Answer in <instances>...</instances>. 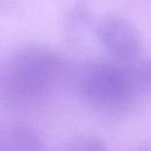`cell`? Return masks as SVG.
I'll use <instances>...</instances> for the list:
<instances>
[{
  "label": "cell",
  "mask_w": 151,
  "mask_h": 151,
  "mask_svg": "<svg viewBox=\"0 0 151 151\" xmlns=\"http://www.w3.org/2000/svg\"><path fill=\"white\" fill-rule=\"evenodd\" d=\"M66 66L64 57L48 46L17 50L0 68V100L17 107L44 101L61 81Z\"/></svg>",
  "instance_id": "obj_1"
},
{
  "label": "cell",
  "mask_w": 151,
  "mask_h": 151,
  "mask_svg": "<svg viewBox=\"0 0 151 151\" xmlns=\"http://www.w3.org/2000/svg\"><path fill=\"white\" fill-rule=\"evenodd\" d=\"M74 80L81 99L105 113L127 110L139 91L131 65L106 60L83 63L74 74Z\"/></svg>",
  "instance_id": "obj_2"
},
{
  "label": "cell",
  "mask_w": 151,
  "mask_h": 151,
  "mask_svg": "<svg viewBox=\"0 0 151 151\" xmlns=\"http://www.w3.org/2000/svg\"><path fill=\"white\" fill-rule=\"evenodd\" d=\"M94 32L101 46L120 64L130 65L139 60L142 39L127 18L117 13L103 14L94 24Z\"/></svg>",
  "instance_id": "obj_3"
},
{
  "label": "cell",
  "mask_w": 151,
  "mask_h": 151,
  "mask_svg": "<svg viewBox=\"0 0 151 151\" xmlns=\"http://www.w3.org/2000/svg\"><path fill=\"white\" fill-rule=\"evenodd\" d=\"M0 151H46L40 132L26 122L0 120Z\"/></svg>",
  "instance_id": "obj_4"
},
{
  "label": "cell",
  "mask_w": 151,
  "mask_h": 151,
  "mask_svg": "<svg viewBox=\"0 0 151 151\" xmlns=\"http://www.w3.org/2000/svg\"><path fill=\"white\" fill-rule=\"evenodd\" d=\"M60 151H110L106 144L92 134H76L64 143Z\"/></svg>",
  "instance_id": "obj_5"
},
{
  "label": "cell",
  "mask_w": 151,
  "mask_h": 151,
  "mask_svg": "<svg viewBox=\"0 0 151 151\" xmlns=\"http://www.w3.org/2000/svg\"><path fill=\"white\" fill-rule=\"evenodd\" d=\"M91 21V13L86 7L74 6V8L67 15V24L73 29H80L86 27Z\"/></svg>",
  "instance_id": "obj_6"
},
{
  "label": "cell",
  "mask_w": 151,
  "mask_h": 151,
  "mask_svg": "<svg viewBox=\"0 0 151 151\" xmlns=\"http://www.w3.org/2000/svg\"><path fill=\"white\" fill-rule=\"evenodd\" d=\"M132 151H151V142H146L144 144H140L136 149H133Z\"/></svg>",
  "instance_id": "obj_7"
}]
</instances>
